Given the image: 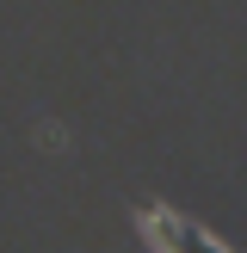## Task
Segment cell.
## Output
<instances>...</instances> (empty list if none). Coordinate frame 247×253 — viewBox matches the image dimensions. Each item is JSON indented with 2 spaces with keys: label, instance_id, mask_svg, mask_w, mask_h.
I'll return each instance as SVG.
<instances>
[{
  "label": "cell",
  "instance_id": "6da1fadb",
  "mask_svg": "<svg viewBox=\"0 0 247 253\" xmlns=\"http://www.w3.org/2000/svg\"><path fill=\"white\" fill-rule=\"evenodd\" d=\"M136 229H142V241L155 253H229L204 222H192L185 210L161 204V198H148V192L136 198Z\"/></svg>",
  "mask_w": 247,
  "mask_h": 253
}]
</instances>
